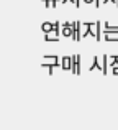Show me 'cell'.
Here are the masks:
<instances>
[{
  "instance_id": "cell-3",
  "label": "cell",
  "mask_w": 118,
  "mask_h": 130,
  "mask_svg": "<svg viewBox=\"0 0 118 130\" xmlns=\"http://www.w3.org/2000/svg\"><path fill=\"white\" fill-rule=\"evenodd\" d=\"M62 35H64V36H70V38H74V23H70V22L62 23Z\"/></svg>"
},
{
  "instance_id": "cell-10",
  "label": "cell",
  "mask_w": 118,
  "mask_h": 130,
  "mask_svg": "<svg viewBox=\"0 0 118 130\" xmlns=\"http://www.w3.org/2000/svg\"><path fill=\"white\" fill-rule=\"evenodd\" d=\"M103 40H105V41H118V38L113 36L110 31H103Z\"/></svg>"
},
{
  "instance_id": "cell-13",
  "label": "cell",
  "mask_w": 118,
  "mask_h": 130,
  "mask_svg": "<svg viewBox=\"0 0 118 130\" xmlns=\"http://www.w3.org/2000/svg\"><path fill=\"white\" fill-rule=\"evenodd\" d=\"M108 59H110V58L105 54V56H103V64H102V74H107V71H108V69H107V66H108L107 61H108Z\"/></svg>"
},
{
  "instance_id": "cell-5",
  "label": "cell",
  "mask_w": 118,
  "mask_h": 130,
  "mask_svg": "<svg viewBox=\"0 0 118 130\" xmlns=\"http://www.w3.org/2000/svg\"><path fill=\"white\" fill-rule=\"evenodd\" d=\"M61 68H62L64 71H70V68H72V56H62L61 58Z\"/></svg>"
},
{
  "instance_id": "cell-1",
  "label": "cell",
  "mask_w": 118,
  "mask_h": 130,
  "mask_svg": "<svg viewBox=\"0 0 118 130\" xmlns=\"http://www.w3.org/2000/svg\"><path fill=\"white\" fill-rule=\"evenodd\" d=\"M41 66L48 68L49 74H53L54 66H61V64H59V58L56 56V54H53V56H44V64H41Z\"/></svg>"
},
{
  "instance_id": "cell-15",
  "label": "cell",
  "mask_w": 118,
  "mask_h": 130,
  "mask_svg": "<svg viewBox=\"0 0 118 130\" xmlns=\"http://www.w3.org/2000/svg\"><path fill=\"white\" fill-rule=\"evenodd\" d=\"M112 71H113V74H116V76H118V66H113Z\"/></svg>"
},
{
  "instance_id": "cell-12",
  "label": "cell",
  "mask_w": 118,
  "mask_h": 130,
  "mask_svg": "<svg viewBox=\"0 0 118 130\" xmlns=\"http://www.w3.org/2000/svg\"><path fill=\"white\" fill-rule=\"evenodd\" d=\"M93 69H100V64H99V56H95V58H93L92 66L89 68V71H93Z\"/></svg>"
},
{
  "instance_id": "cell-7",
  "label": "cell",
  "mask_w": 118,
  "mask_h": 130,
  "mask_svg": "<svg viewBox=\"0 0 118 130\" xmlns=\"http://www.w3.org/2000/svg\"><path fill=\"white\" fill-rule=\"evenodd\" d=\"M44 41H59V33L56 31L44 33Z\"/></svg>"
},
{
  "instance_id": "cell-6",
  "label": "cell",
  "mask_w": 118,
  "mask_h": 130,
  "mask_svg": "<svg viewBox=\"0 0 118 130\" xmlns=\"http://www.w3.org/2000/svg\"><path fill=\"white\" fill-rule=\"evenodd\" d=\"M80 26H82V23L80 22H74V38L76 41H80Z\"/></svg>"
},
{
  "instance_id": "cell-14",
  "label": "cell",
  "mask_w": 118,
  "mask_h": 130,
  "mask_svg": "<svg viewBox=\"0 0 118 130\" xmlns=\"http://www.w3.org/2000/svg\"><path fill=\"white\" fill-rule=\"evenodd\" d=\"M100 25H102L100 22H95V28H97V36H95V40H97V41H100Z\"/></svg>"
},
{
  "instance_id": "cell-8",
  "label": "cell",
  "mask_w": 118,
  "mask_h": 130,
  "mask_svg": "<svg viewBox=\"0 0 118 130\" xmlns=\"http://www.w3.org/2000/svg\"><path fill=\"white\" fill-rule=\"evenodd\" d=\"M54 26H56V23L44 22V23L41 25V28H43V31H44V33H49V31H54Z\"/></svg>"
},
{
  "instance_id": "cell-9",
  "label": "cell",
  "mask_w": 118,
  "mask_h": 130,
  "mask_svg": "<svg viewBox=\"0 0 118 130\" xmlns=\"http://www.w3.org/2000/svg\"><path fill=\"white\" fill-rule=\"evenodd\" d=\"M103 31H110V33H118V25H110V23H103Z\"/></svg>"
},
{
  "instance_id": "cell-19",
  "label": "cell",
  "mask_w": 118,
  "mask_h": 130,
  "mask_svg": "<svg viewBox=\"0 0 118 130\" xmlns=\"http://www.w3.org/2000/svg\"><path fill=\"white\" fill-rule=\"evenodd\" d=\"M115 5H116V7H118V0H116V2H115Z\"/></svg>"
},
{
  "instance_id": "cell-2",
  "label": "cell",
  "mask_w": 118,
  "mask_h": 130,
  "mask_svg": "<svg viewBox=\"0 0 118 130\" xmlns=\"http://www.w3.org/2000/svg\"><path fill=\"white\" fill-rule=\"evenodd\" d=\"M82 26H84V36H87V35H92L93 38L97 36V28H95V23H82Z\"/></svg>"
},
{
  "instance_id": "cell-16",
  "label": "cell",
  "mask_w": 118,
  "mask_h": 130,
  "mask_svg": "<svg viewBox=\"0 0 118 130\" xmlns=\"http://www.w3.org/2000/svg\"><path fill=\"white\" fill-rule=\"evenodd\" d=\"M93 5H95L97 8H99V7H100V0H95V2H93Z\"/></svg>"
},
{
  "instance_id": "cell-18",
  "label": "cell",
  "mask_w": 118,
  "mask_h": 130,
  "mask_svg": "<svg viewBox=\"0 0 118 130\" xmlns=\"http://www.w3.org/2000/svg\"><path fill=\"white\" fill-rule=\"evenodd\" d=\"M84 2H85V3H93L95 0H84Z\"/></svg>"
},
{
  "instance_id": "cell-11",
  "label": "cell",
  "mask_w": 118,
  "mask_h": 130,
  "mask_svg": "<svg viewBox=\"0 0 118 130\" xmlns=\"http://www.w3.org/2000/svg\"><path fill=\"white\" fill-rule=\"evenodd\" d=\"M58 2H59V0H43V3H44L46 8H54Z\"/></svg>"
},
{
  "instance_id": "cell-17",
  "label": "cell",
  "mask_w": 118,
  "mask_h": 130,
  "mask_svg": "<svg viewBox=\"0 0 118 130\" xmlns=\"http://www.w3.org/2000/svg\"><path fill=\"white\" fill-rule=\"evenodd\" d=\"M76 7H77V8L80 7V0H76Z\"/></svg>"
},
{
  "instance_id": "cell-4",
  "label": "cell",
  "mask_w": 118,
  "mask_h": 130,
  "mask_svg": "<svg viewBox=\"0 0 118 130\" xmlns=\"http://www.w3.org/2000/svg\"><path fill=\"white\" fill-rule=\"evenodd\" d=\"M72 74H80V56H72V68H70Z\"/></svg>"
}]
</instances>
